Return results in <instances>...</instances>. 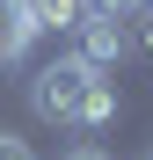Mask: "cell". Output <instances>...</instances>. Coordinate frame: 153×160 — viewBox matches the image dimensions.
<instances>
[{"mask_svg":"<svg viewBox=\"0 0 153 160\" xmlns=\"http://www.w3.org/2000/svg\"><path fill=\"white\" fill-rule=\"evenodd\" d=\"M95 80H110V73H95V66L73 58V51H59V58H44V66L29 73V109H37L44 124H80Z\"/></svg>","mask_w":153,"mask_h":160,"instance_id":"1","label":"cell"},{"mask_svg":"<svg viewBox=\"0 0 153 160\" xmlns=\"http://www.w3.org/2000/svg\"><path fill=\"white\" fill-rule=\"evenodd\" d=\"M66 51L80 66H95V73H117L124 58H131V15H88L80 29L66 37Z\"/></svg>","mask_w":153,"mask_h":160,"instance_id":"2","label":"cell"},{"mask_svg":"<svg viewBox=\"0 0 153 160\" xmlns=\"http://www.w3.org/2000/svg\"><path fill=\"white\" fill-rule=\"evenodd\" d=\"M22 22L37 29V44L44 37H73L88 22V0H22Z\"/></svg>","mask_w":153,"mask_h":160,"instance_id":"3","label":"cell"},{"mask_svg":"<svg viewBox=\"0 0 153 160\" xmlns=\"http://www.w3.org/2000/svg\"><path fill=\"white\" fill-rule=\"evenodd\" d=\"M29 44H37V29L22 22V0H0V66H22Z\"/></svg>","mask_w":153,"mask_h":160,"instance_id":"4","label":"cell"},{"mask_svg":"<svg viewBox=\"0 0 153 160\" xmlns=\"http://www.w3.org/2000/svg\"><path fill=\"white\" fill-rule=\"evenodd\" d=\"M124 117V95H117V80H95V95H88V109H80V124L73 131H110Z\"/></svg>","mask_w":153,"mask_h":160,"instance_id":"5","label":"cell"},{"mask_svg":"<svg viewBox=\"0 0 153 160\" xmlns=\"http://www.w3.org/2000/svg\"><path fill=\"white\" fill-rule=\"evenodd\" d=\"M131 51H146V58H153V8L131 15Z\"/></svg>","mask_w":153,"mask_h":160,"instance_id":"6","label":"cell"},{"mask_svg":"<svg viewBox=\"0 0 153 160\" xmlns=\"http://www.w3.org/2000/svg\"><path fill=\"white\" fill-rule=\"evenodd\" d=\"M0 160H37V153H29V138H15V131H0Z\"/></svg>","mask_w":153,"mask_h":160,"instance_id":"7","label":"cell"},{"mask_svg":"<svg viewBox=\"0 0 153 160\" xmlns=\"http://www.w3.org/2000/svg\"><path fill=\"white\" fill-rule=\"evenodd\" d=\"M139 0H88V15H131Z\"/></svg>","mask_w":153,"mask_h":160,"instance_id":"8","label":"cell"},{"mask_svg":"<svg viewBox=\"0 0 153 160\" xmlns=\"http://www.w3.org/2000/svg\"><path fill=\"white\" fill-rule=\"evenodd\" d=\"M59 160H110L102 146H73V153H59Z\"/></svg>","mask_w":153,"mask_h":160,"instance_id":"9","label":"cell"},{"mask_svg":"<svg viewBox=\"0 0 153 160\" xmlns=\"http://www.w3.org/2000/svg\"><path fill=\"white\" fill-rule=\"evenodd\" d=\"M139 8H153V0H139ZM139 8H131V15H139Z\"/></svg>","mask_w":153,"mask_h":160,"instance_id":"10","label":"cell"}]
</instances>
